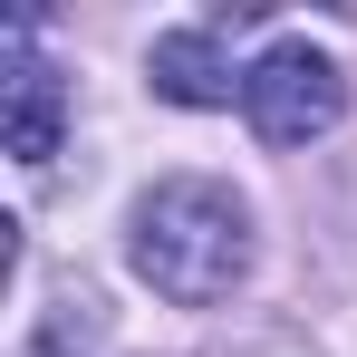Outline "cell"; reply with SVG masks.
<instances>
[{
  "label": "cell",
  "instance_id": "1",
  "mask_svg": "<svg viewBox=\"0 0 357 357\" xmlns=\"http://www.w3.org/2000/svg\"><path fill=\"white\" fill-rule=\"evenodd\" d=\"M126 261L174 309H222L251 271V203L213 174H165L126 222Z\"/></svg>",
  "mask_w": 357,
  "mask_h": 357
},
{
  "label": "cell",
  "instance_id": "2",
  "mask_svg": "<svg viewBox=\"0 0 357 357\" xmlns=\"http://www.w3.org/2000/svg\"><path fill=\"white\" fill-rule=\"evenodd\" d=\"M241 116L261 145H309L348 116V68L309 39H271L261 59L241 68Z\"/></svg>",
  "mask_w": 357,
  "mask_h": 357
},
{
  "label": "cell",
  "instance_id": "3",
  "mask_svg": "<svg viewBox=\"0 0 357 357\" xmlns=\"http://www.w3.org/2000/svg\"><path fill=\"white\" fill-rule=\"evenodd\" d=\"M59 126H68V87H59V68H39V59H29V39L10 29V107H0L10 155H20V165H49V155H59Z\"/></svg>",
  "mask_w": 357,
  "mask_h": 357
},
{
  "label": "cell",
  "instance_id": "4",
  "mask_svg": "<svg viewBox=\"0 0 357 357\" xmlns=\"http://www.w3.org/2000/svg\"><path fill=\"white\" fill-rule=\"evenodd\" d=\"M145 77H155V97H174V107H232L241 97V77H232V59H222L213 29H165L155 59H145Z\"/></svg>",
  "mask_w": 357,
  "mask_h": 357
},
{
  "label": "cell",
  "instance_id": "5",
  "mask_svg": "<svg viewBox=\"0 0 357 357\" xmlns=\"http://www.w3.org/2000/svg\"><path fill=\"white\" fill-rule=\"evenodd\" d=\"M222 357H309L299 338H241V348H222Z\"/></svg>",
  "mask_w": 357,
  "mask_h": 357
}]
</instances>
